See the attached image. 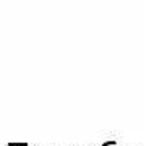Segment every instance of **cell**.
I'll return each instance as SVG.
<instances>
[{"label": "cell", "mask_w": 144, "mask_h": 146, "mask_svg": "<svg viewBox=\"0 0 144 146\" xmlns=\"http://www.w3.org/2000/svg\"><path fill=\"white\" fill-rule=\"evenodd\" d=\"M113 145H117V141H105V143H102L100 146H113Z\"/></svg>", "instance_id": "cell-1"}, {"label": "cell", "mask_w": 144, "mask_h": 146, "mask_svg": "<svg viewBox=\"0 0 144 146\" xmlns=\"http://www.w3.org/2000/svg\"><path fill=\"white\" fill-rule=\"evenodd\" d=\"M10 146H28L26 143H8Z\"/></svg>", "instance_id": "cell-2"}]
</instances>
